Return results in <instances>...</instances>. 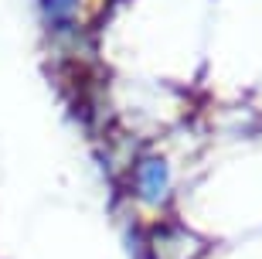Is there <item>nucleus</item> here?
Instances as JSON below:
<instances>
[{
  "mask_svg": "<svg viewBox=\"0 0 262 259\" xmlns=\"http://www.w3.org/2000/svg\"><path fill=\"white\" fill-rule=\"evenodd\" d=\"M133 188H136V194H140L143 202H150V205L164 202L167 191H170V171H167L164 157H143V161L136 164Z\"/></svg>",
  "mask_w": 262,
  "mask_h": 259,
  "instance_id": "obj_1",
  "label": "nucleus"
},
{
  "mask_svg": "<svg viewBox=\"0 0 262 259\" xmlns=\"http://www.w3.org/2000/svg\"><path fill=\"white\" fill-rule=\"evenodd\" d=\"M41 7H45V17L51 24H65V21H72L78 0H41Z\"/></svg>",
  "mask_w": 262,
  "mask_h": 259,
  "instance_id": "obj_2",
  "label": "nucleus"
}]
</instances>
